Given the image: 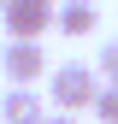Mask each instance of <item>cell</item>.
Wrapping results in <instances>:
<instances>
[{"mask_svg":"<svg viewBox=\"0 0 118 124\" xmlns=\"http://www.w3.org/2000/svg\"><path fill=\"white\" fill-rule=\"evenodd\" d=\"M95 71H100V83H118V36L100 47V59H95Z\"/></svg>","mask_w":118,"mask_h":124,"instance_id":"6","label":"cell"},{"mask_svg":"<svg viewBox=\"0 0 118 124\" xmlns=\"http://www.w3.org/2000/svg\"><path fill=\"white\" fill-rule=\"evenodd\" d=\"M6 6H12V0H0V12H6Z\"/></svg>","mask_w":118,"mask_h":124,"instance_id":"9","label":"cell"},{"mask_svg":"<svg viewBox=\"0 0 118 124\" xmlns=\"http://www.w3.org/2000/svg\"><path fill=\"white\" fill-rule=\"evenodd\" d=\"M59 36H95L100 30V6L95 0H59Z\"/></svg>","mask_w":118,"mask_h":124,"instance_id":"5","label":"cell"},{"mask_svg":"<svg viewBox=\"0 0 118 124\" xmlns=\"http://www.w3.org/2000/svg\"><path fill=\"white\" fill-rule=\"evenodd\" d=\"M41 71H47V47H41V41H6V47H0V77H6L12 89H30Z\"/></svg>","mask_w":118,"mask_h":124,"instance_id":"3","label":"cell"},{"mask_svg":"<svg viewBox=\"0 0 118 124\" xmlns=\"http://www.w3.org/2000/svg\"><path fill=\"white\" fill-rule=\"evenodd\" d=\"M0 24H6L12 41H41L59 24V6H53V0H12V6L0 12Z\"/></svg>","mask_w":118,"mask_h":124,"instance_id":"2","label":"cell"},{"mask_svg":"<svg viewBox=\"0 0 118 124\" xmlns=\"http://www.w3.org/2000/svg\"><path fill=\"white\" fill-rule=\"evenodd\" d=\"M95 118H100V124H118V83H106V89H100V101H95Z\"/></svg>","mask_w":118,"mask_h":124,"instance_id":"7","label":"cell"},{"mask_svg":"<svg viewBox=\"0 0 118 124\" xmlns=\"http://www.w3.org/2000/svg\"><path fill=\"white\" fill-rule=\"evenodd\" d=\"M0 124H47L41 95L36 89H6V95H0Z\"/></svg>","mask_w":118,"mask_h":124,"instance_id":"4","label":"cell"},{"mask_svg":"<svg viewBox=\"0 0 118 124\" xmlns=\"http://www.w3.org/2000/svg\"><path fill=\"white\" fill-rule=\"evenodd\" d=\"M100 89H106V83H100V71H95V65H77V59H71V65H53V71H47V101L59 106V112H71V118H77L83 106L95 112Z\"/></svg>","mask_w":118,"mask_h":124,"instance_id":"1","label":"cell"},{"mask_svg":"<svg viewBox=\"0 0 118 124\" xmlns=\"http://www.w3.org/2000/svg\"><path fill=\"white\" fill-rule=\"evenodd\" d=\"M47 124H77V118H71V112H47Z\"/></svg>","mask_w":118,"mask_h":124,"instance_id":"8","label":"cell"}]
</instances>
